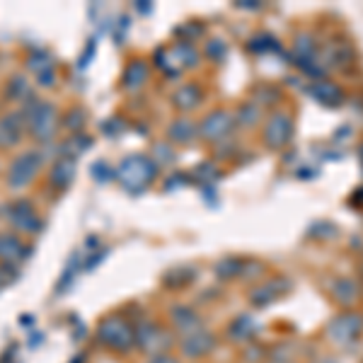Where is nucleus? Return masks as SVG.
I'll return each mask as SVG.
<instances>
[{
    "label": "nucleus",
    "instance_id": "1a4fd4ad",
    "mask_svg": "<svg viewBox=\"0 0 363 363\" xmlns=\"http://www.w3.org/2000/svg\"><path fill=\"white\" fill-rule=\"evenodd\" d=\"M150 363H174V359H169V356H157V359H153Z\"/></svg>",
    "mask_w": 363,
    "mask_h": 363
},
{
    "label": "nucleus",
    "instance_id": "0eeeda50",
    "mask_svg": "<svg viewBox=\"0 0 363 363\" xmlns=\"http://www.w3.org/2000/svg\"><path fill=\"white\" fill-rule=\"evenodd\" d=\"M20 252H27V250H22V242L15 235H0V259L13 262L20 257Z\"/></svg>",
    "mask_w": 363,
    "mask_h": 363
},
{
    "label": "nucleus",
    "instance_id": "f03ea898",
    "mask_svg": "<svg viewBox=\"0 0 363 363\" xmlns=\"http://www.w3.org/2000/svg\"><path fill=\"white\" fill-rule=\"evenodd\" d=\"M39 165H42V155H39V153H25V155H20L13 162V167H10V174H8L10 186L20 189V186L29 184L34 174H37Z\"/></svg>",
    "mask_w": 363,
    "mask_h": 363
},
{
    "label": "nucleus",
    "instance_id": "f257e3e1",
    "mask_svg": "<svg viewBox=\"0 0 363 363\" xmlns=\"http://www.w3.org/2000/svg\"><path fill=\"white\" fill-rule=\"evenodd\" d=\"M97 339L107 349H114V351H119V354H126L128 347L133 344V339H136V332H133V327L128 325L124 318L114 315V318H107L102 325L97 327Z\"/></svg>",
    "mask_w": 363,
    "mask_h": 363
},
{
    "label": "nucleus",
    "instance_id": "20e7f679",
    "mask_svg": "<svg viewBox=\"0 0 363 363\" xmlns=\"http://www.w3.org/2000/svg\"><path fill=\"white\" fill-rule=\"evenodd\" d=\"M8 218L13 220L17 228H22V230H34V228H37V213H34V208L29 206L27 201L13 203Z\"/></svg>",
    "mask_w": 363,
    "mask_h": 363
},
{
    "label": "nucleus",
    "instance_id": "39448f33",
    "mask_svg": "<svg viewBox=\"0 0 363 363\" xmlns=\"http://www.w3.org/2000/svg\"><path fill=\"white\" fill-rule=\"evenodd\" d=\"M211 347H213V337L194 332V335H189V339L184 342V354L186 356H203V354H208Z\"/></svg>",
    "mask_w": 363,
    "mask_h": 363
},
{
    "label": "nucleus",
    "instance_id": "6e6552de",
    "mask_svg": "<svg viewBox=\"0 0 363 363\" xmlns=\"http://www.w3.org/2000/svg\"><path fill=\"white\" fill-rule=\"evenodd\" d=\"M17 136H20V131H17L15 126V116H5L3 121H0V145H13Z\"/></svg>",
    "mask_w": 363,
    "mask_h": 363
},
{
    "label": "nucleus",
    "instance_id": "423d86ee",
    "mask_svg": "<svg viewBox=\"0 0 363 363\" xmlns=\"http://www.w3.org/2000/svg\"><path fill=\"white\" fill-rule=\"evenodd\" d=\"M73 172H75L73 160L63 157V160H58L56 165H54V169H51V182L63 189V186H68V182L73 179Z\"/></svg>",
    "mask_w": 363,
    "mask_h": 363
},
{
    "label": "nucleus",
    "instance_id": "7ed1b4c3",
    "mask_svg": "<svg viewBox=\"0 0 363 363\" xmlns=\"http://www.w3.org/2000/svg\"><path fill=\"white\" fill-rule=\"evenodd\" d=\"M29 128L39 140H46L54 133V107L46 102H34L29 112Z\"/></svg>",
    "mask_w": 363,
    "mask_h": 363
}]
</instances>
